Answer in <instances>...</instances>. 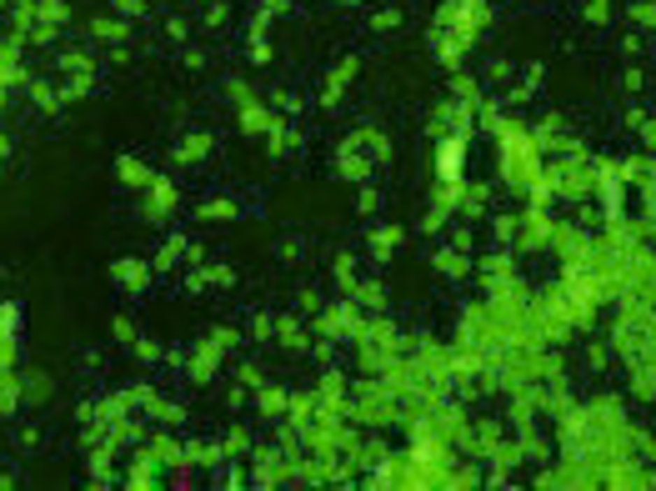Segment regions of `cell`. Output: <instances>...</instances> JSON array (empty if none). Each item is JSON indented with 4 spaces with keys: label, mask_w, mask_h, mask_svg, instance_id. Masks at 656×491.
Wrapping results in <instances>:
<instances>
[{
    "label": "cell",
    "mask_w": 656,
    "mask_h": 491,
    "mask_svg": "<svg viewBox=\"0 0 656 491\" xmlns=\"http://www.w3.org/2000/svg\"><path fill=\"white\" fill-rule=\"evenodd\" d=\"M436 166H441V180H456L461 166H466V141L461 136L456 141H441V161H436Z\"/></svg>",
    "instance_id": "6da1fadb"
}]
</instances>
